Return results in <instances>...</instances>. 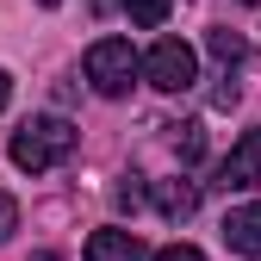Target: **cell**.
I'll return each mask as SVG.
<instances>
[{
	"label": "cell",
	"instance_id": "obj_1",
	"mask_svg": "<svg viewBox=\"0 0 261 261\" xmlns=\"http://www.w3.org/2000/svg\"><path fill=\"white\" fill-rule=\"evenodd\" d=\"M75 143H81V130L69 118H25L13 130L7 155H13V168H25V174H50V168H62V162L75 155Z\"/></svg>",
	"mask_w": 261,
	"mask_h": 261
},
{
	"label": "cell",
	"instance_id": "obj_2",
	"mask_svg": "<svg viewBox=\"0 0 261 261\" xmlns=\"http://www.w3.org/2000/svg\"><path fill=\"white\" fill-rule=\"evenodd\" d=\"M87 87L100 93V100H124L130 81L143 75V56L130 50V38H100V44H87Z\"/></svg>",
	"mask_w": 261,
	"mask_h": 261
},
{
	"label": "cell",
	"instance_id": "obj_3",
	"mask_svg": "<svg viewBox=\"0 0 261 261\" xmlns=\"http://www.w3.org/2000/svg\"><path fill=\"white\" fill-rule=\"evenodd\" d=\"M143 81L155 93H187L193 81H199V56H193V44L180 38H155L149 56H143Z\"/></svg>",
	"mask_w": 261,
	"mask_h": 261
},
{
	"label": "cell",
	"instance_id": "obj_4",
	"mask_svg": "<svg viewBox=\"0 0 261 261\" xmlns=\"http://www.w3.org/2000/svg\"><path fill=\"white\" fill-rule=\"evenodd\" d=\"M218 187H224V193L261 187V130H243V137L230 143V155L218 162Z\"/></svg>",
	"mask_w": 261,
	"mask_h": 261
},
{
	"label": "cell",
	"instance_id": "obj_5",
	"mask_svg": "<svg viewBox=\"0 0 261 261\" xmlns=\"http://www.w3.org/2000/svg\"><path fill=\"white\" fill-rule=\"evenodd\" d=\"M87 261H149L143 237L137 230H118V224H106V230L87 237Z\"/></svg>",
	"mask_w": 261,
	"mask_h": 261
},
{
	"label": "cell",
	"instance_id": "obj_6",
	"mask_svg": "<svg viewBox=\"0 0 261 261\" xmlns=\"http://www.w3.org/2000/svg\"><path fill=\"white\" fill-rule=\"evenodd\" d=\"M224 243H230V255L261 261V205H237L224 218Z\"/></svg>",
	"mask_w": 261,
	"mask_h": 261
},
{
	"label": "cell",
	"instance_id": "obj_7",
	"mask_svg": "<svg viewBox=\"0 0 261 261\" xmlns=\"http://www.w3.org/2000/svg\"><path fill=\"white\" fill-rule=\"evenodd\" d=\"M149 199H155V212L162 218H193V205H199V187H193V180H155L149 187Z\"/></svg>",
	"mask_w": 261,
	"mask_h": 261
},
{
	"label": "cell",
	"instance_id": "obj_8",
	"mask_svg": "<svg viewBox=\"0 0 261 261\" xmlns=\"http://www.w3.org/2000/svg\"><path fill=\"white\" fill-rule=\"evenodd\" d=\"M124 13H130V25L162 31V25H168V13H174V0H124Z\"/></svg>",
	"mask_w": 261,
	"mask_h": 261
},
{
	"label": "cell",
	"instance_id": "obj_9",
	"mask_svg": "<svg viewBox=\"0 0 261 261\" xmlns=\"http://www.w3.org/2000/svg\"><path fill=\"white\" fill-rule=\"evenodd\" d=\"M205 44H212V56L224 62V69H237V62H243V38H237V31H212Z\"/></svg>",
	"mask_w": 261,
	"mask_h": 261
},
{
	"label": "cell",
	"instance_id": "obj_10",
	"mask_svg": "<svg viewBox=\"0 0 261 261\" xmlns=\"http://www.w3.org/2000/svg\"><path fill=\"white\" fill-rule=\"evenodd\" d=\"M149 261H205V255L193 249V243H168V249H155Z\"/></svg>",
	"mask_w": 261,
	"mask_h": 261
},
{
	"label": "cell",
	"instance_id": "obj_11",
	"mask_svg": "<svg viewBox=\"0 0 261 261\" xmlns=\"http://www.w3.org/2000/svg\"><path fill=\"white\" fill-rule=\"evenodd\" d=\"M19 230V205H13V193H0V243H7Z\"/></svg>",
	"mask_w": 261,
	"mask_h": 261
},
{
	"label": "cell",
	"instance_id": "obj_12",
	"mask_svg": "<svg viewBox=\"0 0 261 261\" xmlns=\"http://www.w3.org/2000/svg\"><path fill=\"white\" fill-rule=\"evenodd\" d=\"M187 130V137H180V162H193V155H199V124H180Z\"/></svg>",
	"mask_w": 261,
	"mask_h": 261
},
{
	"label": "cell",
	"instance_id": "obj_13",
	"mask_svg": "<svg viewBox=\"0 0 261 261\" xmlns=\"http://www.w3.org/2000/svg\"><path fill=\"white\" fill-rule=\"evenodd\" d=\"M7 100H13V75L0 69V112H7Z\"/></svg>",
	"mask_w": 261,
	"mask_h": 261
},
{
	"label": "cell",
	"instance_id": "obj_14",
	"mask_svg": "<svg viewBox=\"0 0 261 261\" xmlns=\"http://www.w3.org/2000/svg\"><path fill=\"white\" fill-rule=\"evenodd\" d=\"M38 7H62V0H38Z\"/></svg>",
	"mask_w": 261,
	"mask_h": 261
},
{
	"label": "cell",
	"instance_id": "obj_15",
	"mask_svg": "<svg viewBox=\"0 0 261 261\" xmlns=\"http://www.w3.org/2000/svg\"><path fill=\"white\" fill-rule=\"evenodd\" d=\"M249 7H261V0H249Z\"/></svg>",
	"mask_w": 261,
	"mask_h": 261
}]
</instances>
